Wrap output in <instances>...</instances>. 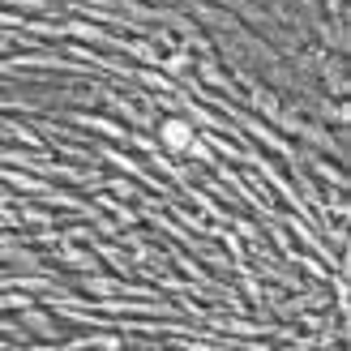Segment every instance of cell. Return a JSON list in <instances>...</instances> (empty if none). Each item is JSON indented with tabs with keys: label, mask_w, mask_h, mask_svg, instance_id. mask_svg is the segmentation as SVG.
<instances>
[{
	"label": "cell",
	"mask_w": 351,
	"mask_h": 351,
	"mask_svg": "<svg viewBox=\"0 0 351 351\" xmlns=\"http://www.w3.org/2000/svg\"><path fill=\"white\" fill-rule=\"evenodd\" d=\"M159 142L171 150V154H189L193 150V120H184V116H167L163 125H159Z\"/></svg>",
	"instance_id": "cell-1"
},
{
	"label": "cell",
	"mask_w": 351,
	"mask_h": 351,
	"mask_svg": "<svg viewBox=\"0 0 351 351\" xmlns=\"http://www.w3.org/2000/svg\"><path fill=\"white\" fill-rule=\"evenodd\" d=\"M184 64H189V56H184V51H176V56H167V60H163V69H167V73H184Z\"/></svg>",
	"instance_id": "cell-2"
}]
</instances>
